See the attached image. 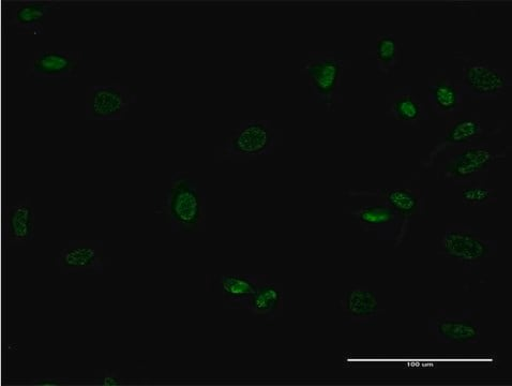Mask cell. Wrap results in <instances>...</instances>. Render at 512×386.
<instances>
[{"instance_id": "obj_1", "label": "cell", "mask_w": 512, "mask_h": 386, "mask_svg": "<svg viewBox=\"0 0 512 386\" xmlns=\"http://www.w3.org/2000/svg\"><path fill=\"white\" fill-rule=\"evenodd\" d=\"M206 190L188 172H176L155 214L173 234L197 235L206 230Z\"/></svg>"}, {"instance_id": "obj_2", "label": "cell", "mask_w": 512, "mask_h": 386, "mask_svg": "<svg viewBox=\"0 0 512 386\" xmlns=\"http://www.w3.org/2000/svg\"><path fill=\"white\" fill-rule=\"evenodd\" d=\"M352 68L350 59L336 51L309 52L299 65V72L308 78L309 102L325 106L334 112L343 103V78Z\"/></svg>"}, {"instance_id": "obj_3", "label": "cell", "mask_w": 512, "mask_h": 386, "mask_svg": "<svg viewBox=\"0 0 512 386\" xmlns=\"http://www.w3.org/2000/svg\"><path fill=\"white\" fill-rule=\"evenodd\" d=\"M505 151L503 147L502 151L494 152L486 142L446 148L439 175L454 186L480 184L479 178L506 158Z\"/></svg>"}, {"instance_id": "obj_4", "label": "cell", "mask_w": 512, "mask_h": 386, "mask_svg": "<svg viewBox=\"0 0 512 386\" xmlns=\"http://www.w3.org/2000/svg\"><path fill=\"white\" fill-rule=\"evenodd\" d=\"M454 57L463 62L460 83L464 95L472 101L496 100L507 94L512 82L505 68H496L463 52H455Z\"/></svg>"}, {"instance_id": "obj_5", "label": "cell", "mask_w": 512, "mask_h": 386, "mask_svg": "<svg viewBox=\"0 0 512 386\" xmlns=\"http://www.w3.org/2000/svg\"><path fill=\"white\" fill-rule=\"evenodd\" d=\"M138 102V88L120 82L89 86L85 95L88 121H124L131 105Z\"/></svg>"}, {"instance_id": "obj_6", "label": "cell", "mask_w": 512, "mask_h": 386, "mask_svg": "<svg viewBox=\"0 0 512 386\" xmlns=\"http://www.w3.org/2000/svg\"><path fill=\"white\" fill-rule=\"evenodd\" d=\"M277 133L274 124L268 120H249L240 123L230 132L221 145L225 159H255L274 153Z\"/></svg>"}, {"instance_id": "obj_7", "label": "cell", "mask_w": 512, "mask_h": 386, "mask_svg": "<svg viewBox=\"0 0 512 386\" xmlns=\"http://www.w3.org/2000/svg\"><path fill=\"white\" fill-rule=\"evenodd\" d=\"M85 55L80 51L45 50L34 54L26 77L38 85H59L78 78L85 69Z\"/></svg>"}, {"instance_id": "obj_8", "label": "cell", "mask_w": 512, "mask_h": 386, "mask_svg": "<svg viewBox=\"0 0 512 386\" xmlns=\"http://www.w3.org/2000/svg\"><path fill=\"white\" fill-rule=\"evenodd\" d=\"M464 92L460 81L450 78L446 69L436 70L428 80V110L431 120L449 121L464 110Z\"/></svg>"}, {"instance_id": "obj_9", "label": "cell", "mask_w": 512, "mask_h": 386, "mask_svg": "<svg viewBox=\"0 0 512 386\" xmlns=\"http://www.w3.org/2000/svg\"><path fill=\"white\" fill-rule=\"evenodd\" d=\"M53 266L62 275H102L105 266L103 242L98 240L70 241L53 259Z\"/></svg>"}, {"instance_id": "obj_10", "label": "cell", "mask_w": 512, "mask_h": 386, "mask_svg": "<svg viewBox=\"0 0 512 386\" xmlns=\"http://www.w3.org/2000/svg\"><path fill=\"white\" fill-rule=\"evenodd\" d=\"M495 245V242L484 239L472 227L455 224L447 226L441 237L439 250L449 258L478 262L489 257Z\"/></svg>"}, {"instance_id": "obj_11", "label": "cell", "mask_w": 512, "mask_h": 386, "mask_svg": "<svg viewBox=\"0 0 512 386\" xmlns=\"http://www.w3.org/2000/svg\"><path fill=\"white\" fill-rule=\"evenodd\" d=\"M506 126L486 130L481 122V113H463L446 122L445 136L434 147L430 158L444 152L446 148L468 146L486 142L489 138L499 135Z\"/></svg>"}, {"instance_id": "obj_12", "label": "cell", "mask_w": 512, "mask_h": 386, "mask_svg": "<svg viewBox=\"0 0 512 386\" xmlns=\"http://www.w3.org/2000/svg\"><path fill=\"white\" fill-rule=\"evenodd\" d=\"M62 5L57 0H10L7 3V23L18 34L44 35V26L52 17V11Z\"/></svg>"}, {"instance_id": "obj_13", "label": "cell", "mask_w": 512, "mask_h": 386, "mask_svg": "<svg viewBox=\"0 0 512 386\" xmlns=\"http://www.w3.org/2000/svg\"><path fill=\"white\" fill-rule=\"evenodd\" d=\"M385 115L404 126L420 128V123L431 120L427 103L414 91L412 85L395 88L385 97Z\"/></svg>"}, {"instance_id": "obj_14", "label": "cell", "mask_w": 512, "mask_h": 386, "mask_svg": "<svg viewBox=\"0 0 512 386\" xmlns=\"http://www.w3.org/2000/svg\"><path fill=\"white\" fill-rule=\"evenodd\" d=\"M5 242L9 246H25L35 239V209L32 199L10 205L5 217Z\"/></svg>"}, {"instance_id": "obj_15", "label": "cell", "mask_w": 512, "mask_h": 386, "mask_svg": "<svg viewBox=\"0 0 512 386\" xmlns=\"http://www.w3.org/2000/svg\"><path fill=\"white\" fill-rule=\"evenodd\" d=\"M260 275H222L216 284L222 295L223 305L232 309H247L252 296L265 280Z\"/></svg>"}, {"instance_id": "obj_16", "label": "cell", "mask_w": 512, "mask_h": 386, "mask_svg": "<svg viewBox=\"0 0 512 386\" xmlns=\"http://www.w3.org/2000/svg\"><path fill=\"white\" fill-rule=\"evenodd\" d=\"M370 61L376 64L380 78H393L403 67V43L393 34L376 36L375 50L369 53Z\"/></svg>"}, {"instance_id": "obj_17", "label": "cell", "mask_w": 512, "mask_h": 386, "mask_svg": "<svg viewBox=\"0 0 512 386\" xmlns=\"http://www.w3.org/2000/svg\"><path fill=\"white\" fill-rule=\"evenodd\" d=\"M431 331L443 343L470 344L479 340V326L469 318L440 317L431 324Z\"/></svg>"}, {"instance_id": "obj_18", "label": "cell", "mask_w": 512, "mask_h": 386, "mask_svg": "<svg viewBox=\"0 0 512 386\" xmlns=\"http://www.w3.org/2000/svg\"><path fill=\"white\" fill-rule=\"evenodd\" d=\"M283 300L282 287L275 282L264 280L252 296L247 310L256 318L274 320L282 310Z\"/></svg>"}, {"instance_id": "obj_19", "label": "cell", "mask_w": 512, "mask_h": 386, "mask_svg": "<svg viewBox=\"0 0 512 386\" xmlns=\"http://www.w3.org/2000/svg\"><path fill=\"white\" fill-rule=\"evenodd\" d=\"M343 313L352 320H369L379 313L378 295L366 287H353L341 302Z\"/></svg>"}, {"instance_id": "obj_20", "label": "cell", "mask_w": 512, "mask_h": 386, "mask_svg": "<svg viewBox=\"0 0 512 386\" xmlns=\"http://www.w3.org/2000/svg\"><path fill=\"white\" fill-rule=\"evenodd\" d=\"M351 217L361 228H365L368 231L391 224L397 225L401 219H404L391 207L381 203L352 209Z\"/></svg>"}, {"instance_id": "obj_21", "label": "cell", "mask_w": 512, "mask_h": 386, "mask_svg": "<svg viewBox=\"0 0 512 386\" xmlns=\"http://www.w3.org/2000/svg\"><path fill=\"white\" fill-rule=\"evenodd\" d=\"M381 204H385L404 219L418 216L420 214V197L418 190L406 188L381 190Z\"/></svg>"}, {"instance_id": "obj_22", "label": "cell", "mask_w": 512, "mask_h": 386, "mask_svg": "<svg viewBox=\"0 0 512 386\" xmlns=\"http://www.w3.org/2000/svg\"><path fill=\"white\" fill-rule=\"evenodd\" d=\"M462 201L466 206L498 204V192L480 184L466 186L462 191Z\"/></svg>"}, {"instance_id": "obj_23", "label": "cell", "mask_w": 512, "mask_h": 386, "mask_svg": "<svg viewBox=\"0 0 512 386\" xmlns=\"http://www.w3.org/2000/svg\"><path fill=\"white\" fill-rule=\"evenodd\" d=\"M33 384L35 385H63V384H66L67 382H69V380L67 379H57V380H53V379H39V380H34L32 381Z\"/></svg>"}, {"instance_id": "obj_24", "label": "cell", "mask_w": 512, "mask_h": 386, "mask_svg": "<svg viewBox=\"0 0 512 386\" xmlns=\"http://www.w3.org/2000/svg\"><path fill=\"white\" fill-rule=\"evenodd\" d=\"M103 385H119L120 380L114 374H108L100 380Z\"/></svg>"}]
</instances>
